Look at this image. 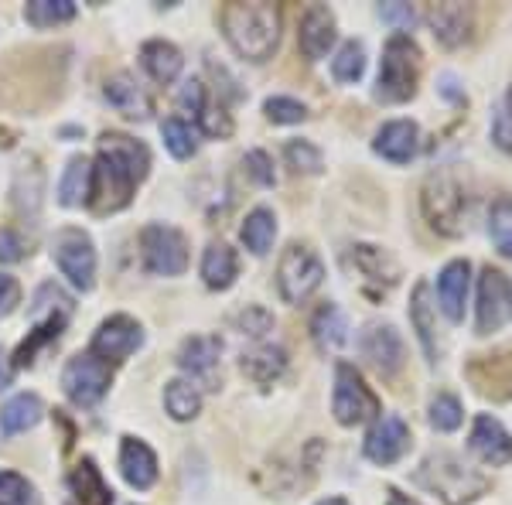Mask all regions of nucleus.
Here are the masks:
<instances>
[{
  "instance_id": "obj_1",
  "label": "nucleus",
  "mask_w": 512,
  "mask_h": 505,
  "mask_svg": "<svg viewBox=\"0 0 512 505\" xmlns=\"http://www.w3.org/2000/svg\"><path fill=\"white\" fill-rule=\"evenodd\" d=\"M151 168V154L147 147L134 137L123 134H106L99 140L96 168H93V185H89V205L96 215L120 212L130 202L134 188L147 178Z\"/></svg>"
},
{
  "instance_id": "obj_2",
  "label": "nucleus",
  "mask_w": 512,
  "mask_h": 505,
  "mask_svg": "<svg viewBox=\"0 0 512 505\" xmlns=\"http://www.w3.org/2000/svg\"><path fill=\"white\" fill-rule=\"evenodd\" d=\"M222 31L239 59L267 62L280 45V7L277 4H226Z\"/></svg>"
},
{
  "instance_id": "obj_3",
  "label": "nucleus",
  "mask_w": 512,
  "mask_h": 505,
  "mask_svg": "<svg viewBox=\"0 0 512 505\" xmlns=\"http://www.w3.org/2000/svg\"><path fill=\"white\" fill-rule=\"evenodd\" d=\"M420 79V48L410 35H393L386 41L383 65H379L376 99L379 103H407L417 93Z\"/></svg>"
},
{
  "instance_id": "obj_4",
  "label": "nucleus",
  "mask_w": 512,
  "mask_h": 505,
  "mask_svg": "<svg viewBox=\"0 0 512 505\" xmlns=\"http://www.w3.org/2000/svg\"><path fill=\"white\" fill-rule=\"evenodd\" d=\"M420 205H424V219L431 222V229H437L441 236H458L461 226H465L468 195L451 171H437V175L427 178Z\"/></svg>"
},
{
  "instance_id": "obj_5",
  "label": "nucleus",
  "mask_w": 512,
  "mask_h": 505,
  "mask_svg": "<svg viewBox=\"0 0 512 505\" xmlns=\"http://www.w3.org/2000/svg\"><path fill=\"white\" fill-rule=\"evenodd\" d=\"M420 482L427 488H434L448 505H465L478 499L485 492V478L475 475V471L461 468V461H454L451 454H437V458H427L424 468H420Z\"/></svg>"
},
{
  "instance_id": "obj_6",
  "label": "nucleus",
  "mask_w": 512,
  "mask_h": 505,
  "mask_svg": "<svg viewBox=\"0 0 512 505\" xmlns=\"http://www.w3.org/2000/svg\"><path fill=\"white\" fill-rule=\"evenodd\" d=\"M332 410L342 427H355V424H366V420L379 417L376 393L366 386V379L359 376V369L349 366V362H338V369H335Z\"/></svg>"
},
{
  "instance_id": "obj_7",
  "label": "nucleus",
  "mask_w": 512,
  "mask_h": 505,
  "mask_svg": "<svg viewBox=\"0 0 512 505\" xmlns=\"http://www.w3.org/2000/svg\"><path fill=\"white\" fill-rule=\"evenodd\" d=\"M321 280H325V267H321L315 250L297 246V243L287 246L284 256H280V267H277L280 297H284L287 304H301L318 291Z\"/></svg>"
},
{
  "instance_id": "obj_8",
  "label": "nucleus",
  "mask_w": 512,
  "mask_h": 505,
  "mask_svg": "<svg viewBox=\"0 0 512 505\" xmlns=\"http://www.w3.org/2000/svg\"><path fill=\"white\" fill-rule=\"evenodd\" d=\"M140 250H144L147 273H158V277H178L188 267V243L171 226H147L140 233Z\"/></svg>"
},
{
  "instance_id": "obj_9",
  "label": "nucleus",
  "mask_w": 512,
  "mask_h": 505,
  "mask_svg": "<svg viewBox=\"0 0 512 505\" xmlns=\"http://www.w3.org/2000/svg\"><path fill=\"white\" fill-rule=\"evenodd\" d=\"M52 256L59 263V270L72 280V287L79 291H89L96 284V250L93 239L79 229H62L59 236L52 239Z\"/></svg>"
},
{
  "instance_id": "obj_10",
  "label": "nucleus",
  "mask_w": 512,
  "mask_h": 505,
  "mask_svg": "<svg viewBox=\"0 0 512 505\" xmlns=\"http://www.w3.org/2000/svg\"><path fill=\"white\" fill-rule=\"evenodd\" d=\"M110 379H113L110 362L96 359L93 352L69 359V366H65V372H62L65 393H69V400L79 403V407H93V403L103 400V393L110 389Z\"/></svg>"
},
{
  "instance_id": "obj_11",
  "label": "nucleus",
  "mask_w": 512,
  "mask_h": 505,
  "mask_svg": "<svg viewBox=\"0 0 512 505\" xmlns=\"http://www.w3.org/2000/svg\"><path fill=\"white\" fill-rule=\"evenodd\" d=\"M509 314H512V301H509V280H506V273L485 267L482 270V280H478V314H475L478 335L499 331L509 321Z\"/></svg>"
},
{
  "instance_id": "obj_12",
  "label": "nucleus",
  "mask_w": 512,
  "mask_h": 505,
  "mask_svg": "<svg viewBox=\"0 0 512 505\" xmlns=\"http://www.w3.org/2000/svg\"><path fill=\"white\" fill-rule=\"evenodd\" d=\"M140 345H144V331L134 318H127V314H113L110 321H103L93 338V352L96 359L103 362H120V359H130Z\"/></svg>"
},
{
  "instance_id": "obj_13",
  "label": "nucleus",
  "mask_w": 512,
  "mask_h": 505,
  "mask_svg": "<svg viewBox=\"0 0 512 505\" xmlns=\"http://www.w3.org/2000/svg\"><path fill=\"white\" fill-rule=\"evenodd\" d=\"M410 447V427L396 413H383L366 434V458L373 465H396Z\"/></svg>"
},
{
  "instance_id": "obj_14",
  "label": "nucleus",
  "mask_w": 512,
  "mask_h": 505,
  "mask_svg": "<svg viewBox=\"0 0 512 505\" xmlns=\"http://www.w3.org/2000/svg\"><path fill=\"white\" fill-rule=\"evenodd\" d=\"M362 355L369 359L379 376L393 379L403 369V342L393 325H373L362 335Z\"/></svg>"
},
{
  "instance_id": "obj_15",
  "label": "nucleus",
  "mask_w": 512,
  "mask_h": 505,
  "mask_svg": "<svg viewBox=\"0 0 512 505\" xmlns=\"http://www.w3.org/2000/svg\"><path fill=\"white\" fill-rule=\"evenodd\" d=\"M468 376H472V383L482 396L509 400L512 396V349L475 359L472 366H468Z\"/></svg>"
},
{
  "instance_id": "obj_16",
  "label": "nucleus",
  "mask_w": 512,
  "mask_h": 505,
  "mask_svg": "<svg viewBox=\"0 0 512 505\" xmlns=\"http://www.w3.org/2000/svg\"><path fill=\"white\" fill-rule=\"evenodd\" d=\"M297 45L308 62H318L335 45V18L325 4H311L301 18V31H297Z\"/></svg>"
},
{
  "instance_id": "obj_17",
  "label": "nucleus",
  "mask_w": 512,
  "mask_h": 505,
  "mask_svg": "<svg viewBox=\"0 0 512 505\" xmlns=\"http://www.w3.org/2000/svg\"><path fill=\"white\" fill-rule=\"evenodd\" d=\"M472 451L485 465H509L512 461V437L506 434V427L499 424L489 413H478L475 427H472Z\"/></svg>"
},
{
  "instance_id": "obj_18",
  "label": "nucleus",
  "mask_w": 512,
  "mask_h": 505,
  "mask_svg": "<svg viewBox=\"0 0 512 505\" xmlns=\"http://www.w3.org/2000/svg\"><path fill=\"white\" fill-rule=\"evenodd\" d=\"M373 151L393 164H407L420 151V130L414 120H393L373 140Z\"/></svg>"
},
{
  "instance_id": "obj_19",
  "label": "nucleus",
  "mask_w": 512,
  "mask_h": 505,
  "mask_svg": "<svg viewBox=\"0 0 512 505\" xmlns=\"http://www.w3.org/2000/svg\"><path fill=\"white\" fill-rule=\"evenodd\" d=\"M468 284H472V267H468V260L448 263V267L441 270V277H437V297H441V311L448 314V321L465 318Z\"/></svg>"
},
{
  "instance_id": "obj_20",
  "label": "nucleus",
  "mask_w": 512,
  "mask_h": 505,
  "mask_svg": "<svg viewBox=\"0 0 512 505\" xmlns=\"http://www.w3.org/2000/svg\"><path fill=\"white\" fill-rule=\"evenodd\" d=\"M120 471L134 488H151L158 482V458L144 441L137 437H123L120 444Z\"/></svg>"
},
{
  "instance_id": "obj_21",
  "label": "nucleus",
  "mask_w": 512,
  "mask_h": 505,
  "mask_svg": "<svg viewBox=\"0 0 512 505\" xmlns=\"http://www.w3.org/2000/svg\"><path fill=\"white\" fill-rule=\"evenodd\" d=\"M427 18H431L437 41L448 48H458L472 31V7L465 4H434Z\"/></svg>"
},
{
  "instance_id": "obj_22",
  "label": "nucleus",
  "mask_w": 512,
  "mask_h": 505,
  "mask_svg": "<svg viewBox=\"0 0 512 505\" xmlns=\"http://www.w3.org/2000/svg\"><path fill=\"white\" fill-rule=\"evenodd\" d=\"M103 96L110 99L113 110L123 113V117H130V120H144L147 113H151V99L144 96V89H140L130 76H113V79H106Z\"/></svg>"
},
{
  "instance_id": "obj_23",
  "label": "nucleus",
  "mask_w": 512,
  "mask_h": 505,
  "mask_svg": "<svg viewBox=\"0 0 512 505\" xmlns=\"http://www.w3.org/2000/svg\"><path fill=\"white\" fill-rule=\"evenodd\" d=\"M219 352H222L219 338L195 335L181 345L178 366L185 372H192V376H198V379H212V372H216V366H219Z\"/></svg>"
},
{
  "instance_id": "obj_24",
  "label": "nucleus",
  "mask_w": 512,
  "mask_h": 505,
  "mask_svg": "<svg viewBox=\"0 0 512 505\" xmlns=\"http://www.w3.org/2000/svg\"><path fill=\"white\" fill-rule=\"evenodd\" d=\"M140 59H144V69L151 72L154 82H175L181 65H185V59H181V52L171 41H147L144 48H140Z\"/></svg>"
},
{
  "instance_id": "obj_25",
  "label": "nucleus",
  "mask_w": 512,
  "mask_h": 505,
  "mask_svg": "<svg viewBox=\"0 0 512 505\" xmlns=\"http://www.w3.org/2000/svg\"><path fill=\"white\" fill-rule=\"evenodd\" d=\"M236 270H239L236 253L229 250L226 243H212L209 250H205V256H202V277H205V284H209L212 291H226V287H233Z\"/></svg>"
},
{
  "instance_id": "obj_26",
  "label": "nucleus",
  "mask_w": 512,
  "mask_h": 505,
  "mask_svg": "<svg viewBox=\"0 0 512 505\" xmlns=\"http://www.w3.org/2000/svg\"><path fill=\"white\" fill-rule=\"evenodd\" d=\"M72 485V495L82 502V505H113V492L110 485L103 482V475H99V468L93 465V461H82V465L72 471L69 478Z\"/></svg>"
},
{
  "instance_id": "obj_27",
  "label": "nucleus",
  "mask_w": 512,
  "mask_h": 505,
  "mask_svg": "<svg viewBox=\"0 0 512 505\" xmlns=\"http://www.w3.org/2000/svg\"><path fill=\"white\" fill-rule=\"evenodd\" d=\"M284 366H287V355L284 349H277V345H260V349L243 355V372L260 386L274 383L280 372H284Z\"/></svg>"
},
{
  "instance_id": "obj_28",
  "label": "nucleus",
  "mask_w": 512,
  "mask_h": 505,
  "mask_svg": "<svg viewBox=\"0 0 512 505\" xmlns=\"http://www.w3.org/2000/svg\"><path fill=\"white\" fill-rule=\"evenodd\" d=\"M311 335H315L318 349H338L349 338V325H345V314L335 304H321L311 318Z\"/></svg>"
},
{
  "instance_id": "obj_29",
  "label": "nucleus",
  "mask_w": 512,
  "mask_h": 505,
  "mask_svg": "<svg viewBox=\"0 0 512 505\" xmlns=\"http://www.w3.org/2000/svg\"><path fill=\"white\" fill-rule=\"evenodd\" d=\"M89 185H93V168H89V161L86 157H72L59 185V202L65 209H76V205L89 202Z\"/></svg>"
},
{
  "instance_id": "obj_30",
  "label": "nucleus",
  "mask_w": 512,
  "mask_h": 505,
  "mask_svg": "<svg viewBox=\"0 0 512 505\" xmlns=\"http://www.w3.org/2000/svg\"><path fill=\"white\" fill-rule=\"evenodd\" d=\"M41 420V400L35 393H21L0 410V430L4 434H24Z\"/></svg>"
},
{
  "instance_id": "obj_31",
  "label": "nucleus",
  "mask_w": 512,
  "mask_h": 505,
  "mask_svg": "<svg viewBox=\"0 0 512 505\" xmlns=\"http://www.w3.org/2000/svg\"><path fill=\"white\" fill-rule=\"evenodd\" d=\"M239 236H243V246L256 256H263L270 250V243H274L277 236V219L270 209H253L246 215L243 229H239Z\"/></svg>"
},
{
  "instance_id": "obj_32",
  "label": "nucleus",
  "mask_w": 512,
  "mask_h": 505,
  "mask_svg": "<svg viewBox=\"0 0 512 505\" xmlns=\"http://www.w3.org/2000/svg\"><path fill=\"white\" fill-rule=\"evenodd\" d=\"M410 321H414L417 335H420V345H424L427 359H437V338H434V311H431V291L427 284H417L414 291V301H410Z\"/></svg>"
},
{
  "instance_id": "obj_33",
  "label": "nucleus",
  "mask_w": 512,
  "mask_h": 505,
  "mask_svg": "<svg viewBox=\"0 0 512 505\" xmlns=\"http://www.w3.org/2000/svg\"><path fill=\"white\" fill-rule=\"evenodd\" d=\"M164 407L175 420H195L198 410H202V393L188 379H171L168 389H164Z\"/></svg>"
},
{
  "instance_id": "obj_34",
  "label": "nucleus",
  "mask_w": 512,
  "mask_h": 505,
  "mask_svg": "<svg viewBox=\"0 0 512 505\" xmlns=\"http://www.w3.org/2000/svg\"><path fill=\"white\" fill-rule=\"evenodd\" d=\"M352 263L366 273V280H379V284L386 280V287H393L396 277H400L396 263L390 260V256H383V250H376V246H355Z\"/></svg>"
},
{
  "instance_id": "obj_35",
  "label": "nucleus",
  "mask_w": 512,
  "mask_h": 505,
  "mask_svg": "<svg viewBox=\"0 0 512 505\" xmlns=\"http://www.w3.org/2000/svg\"><path fill=\"white\" fill-rule=\"evenodd\" d=\"M24 18L35 28H55V24H65L76 18V4L72 0H31L24 7Z\"/></svg>"
},
{
  "instance_id": "obj_36",
  "label": "nucleus",
  "mask_w": 512,
  "mask_h": 505,
  "mask_svg": "<svg viewBox=\"0 0 512 505\" xmlns=\"http://www.w3.org/2000/svg\"><path fill=\"white\" fill-rule=\"evenodd\" d=\"M489 236L495 250L512 260V198H499L489 215Z\"/></svg>"
},
{
  "instance_id": "obj_37",
  "label": "nucleus",
  "mask_w": 512,
  "mask_h": 505,
  "mask_svg": "<svg viewBox=\"0 0 512 505\" xmlns=\"http://www.w3.org/2000/svg\"><path fill=\"white\" fill-rule=\"evenodd\" d=\"M362 72H366V48L359 41H345L332 62V76L338 82H359Z\"/></svg>"
},
{
  "instance_id": "obj_38",
  "label": "nucleus",
  "mask_w": 512,
  "mask_h": 505,
  "mask_svg": "<svg viewBox=\"0 0 512 505\" xmlns=\"http://www.w3.org/2000/svg\"><path fill=\"white\" fill-rule=\"evenodd\" d=\"M161 134H164V147H168L171 154L178 157V161H185V157L195 154V134L192 127H188L181 117H171L161 123Z\"/></svg>"
},
{
  "instance_id": "obj_39",
  "label": "nucleus",
  "mask_w": 512,
  "mask_h": 505,
  "mask_svg": "<svg viewBox=\"0 0 512 505\" xmlns=\"http://www.w3.org/2000/svg\"><path fill=\"white\" fill-rule=\"evenodd\" d=\"M431 424L437 430H444V434H451V430L461 427V403L458 396L451 393H437L431 400Z\"/></svg>"
},
{
  "instance_id": "obj_40",
  "label": "nucleus",
  "mask_w": 512,
  "mask_h": 505,
  "mask_svg": "<svg viewBox=\"0 0 512 505\" xmlns=\"http://www.w3.org/2000/svg\"><path fill=\"white\" fill-rule=\"evenodd\" d=\"M0 505H35V488L18 471H0Z\"/></svg>"
},
{
  "instance_id": "obj_41",
  "label": "nucleus",
  "mask_w": 512,
  "mask_h": 505,
  "mask_svg": "<svg viewBox=\"0 0 512 505\" xmlns=\"http://www.w3.org/2000/svg\"><path fill=\"white\" fill-rule=\"evenodd\" d=\"M284 154L294 171H304V175H318L321 171V151L315 144H308V140H291Z\"/></svg>"
},
{
  "instance_id": "obj_42",
  "label": "nucleus",
  "mask_w": 512,
  "mask_h": 505,
  "mask_svg": "<svg viewBox=\"0 0 512 505\" xmlns=\"http://www.w3.org/2000/svg\"><path fill=\"white\" fill-rule=\"evenodd\" d=\"M263 110H267V117L274 123H301L308 117V110H304V103H297L291 96H270L267 103H263Z\"/></svg>"
},
{
  "instance_id": "obj_43",
  "label": "nucleus",
  "mask_w": 512,
  "mask_h": 505,
  "mask_svg": "<svg viewBox=\"0 0 512 505\" xmlns=\"http://www.w3.org/2000/svg\"><path fill=\"white\" fill-rule=\"evenodd\" d=\"M178 106H181V113L202 117V110H205V86H202V82L188 79L185 86H181V93H178Z\"/></svg>"
},
{
  "instance_id": "obj_44",
  "label": "nucleus",
  "mask_w": 512,
  "mask_h": 505,
  "mask_svg": "<svg viewBox=\"0 0 512 505\" xmlns=\"http://www.w3.org/2000/svg\"><path fill=\"white\" fill-rule=\"evenodd\" d=\"M198 123H202V130L209 137H229V134H233V120H229L222 110H216V106H205Z\"/></svg>"
},
{
  "instance_id": "obj_45",
  "label": "nucleus",
  "mask_w": 512,
  "mask_h": 505,
  "mask_svg": "<svg viewBox=\"0 0 512 505\" xmlns=\"http://www.w3.org/2000/svg\"><path fill=\"white\" fill-rule=\"evenodd\" d=\"M243 168L250 171L256 185H274V168H270V157L263 151H250L243 157Z\"/></svg>"
},
{
  "instance_id": "obj_46",
  "label": "nucleus",
  "mask_w": 512,
  "mask_h": 505,
  "mask_svg": "<svg viewBox=\"0 0 512 505\" xmlns=\"http://www.w3.org/2000/svg\"><path fill=\"white\" fill-rule=\"evenodd\" d=\"M21 301V287L14 277H7V273H0V318H7L14 308H18Z\"/></svg>"
},
{
  "instance_id": "obj_47",
  "label": "nucleus",
  "mask_w": 512,
  "mask_h": 505,
  "mask_svg": "<svg viewBox=\"0 0 512 505\" xmlns=\"http://www.w3.org/2000/svg\"><path fill=\"white\" fill-rule=\"evenodd\" d=\"M21 256H24V239L14 229H4L0 233V263H18Z\"/></svg>"
},
{
  "instance_id": "obj_48",
  "label": "nucleus",
  "mask_w": 512,
  "mask_h": 505,
  "mask_svg": "<svg viewBox=\"0 0 512 505\" xmlns=\"http://www.w3.org/2000/svg\"><path fill=\"white\" fill-rule=\"evenodd\" d=\"M383 21H396V24H414V11L407 4H386L383 11Z\"/></svg>"
},
{
  "instance_id": "obj_49",
  "label": "nucleus",
  "mask_w": 512,
  "mask_h": 505,
  "mask_svg": "<svg viewBox=\"0 0 512 505\" xmlns=\"http://www.w3.org/2000/svg\"><path fill=\"white\" fill-rule=\"evenodd\" d=\"M11 386V366H7V355L0 352V389Z\"/></svg>"
},
{
  "instance_id": "obj_50",
  "label": "nucleus",
  "mask_w": 512,
  "mask_h": 505,
  "mask_svg": "<svg viewBox=\"0 0 512 505\" xmlns=\"http://www.w3.org/2000/svg\"><path fill=\"white\" fill-rule=\"evenodd\" d=\"M386 505H417V502H414V499H407L403 492H390V502H386Z\"/></svg>"
},
{
  "instance_id": "obj_51",
  "label": "nucleus",
  "mask_w": 512,
  "mask_h": 505,
  "mask_svg": "<svg viewBox=\"0 0 512 505\" xmlns=\"http://www.w3.org/2000/svg\"><path fill=\"white\" fill-rule=\"evenodd\" d=\"M502 113H506V120H509V127H512V89H509V99H506V110H502Z\"/></svg>"
},
{
  "instance_id": "obj_52",
  "label": "nucleus",
  "mask_w": 512,
  "mask_h": 505,
  "mask_svg": "<svg viewBox=\"0 0 512 505\" xmlns=\"http://www.w3.org/2000/svg\"><path fill=\"white\" fill-rule=\"evenodd\" d=\"M318 505H349L345 499H325V502H318Z\"/></svg>"
}]
</instances>
